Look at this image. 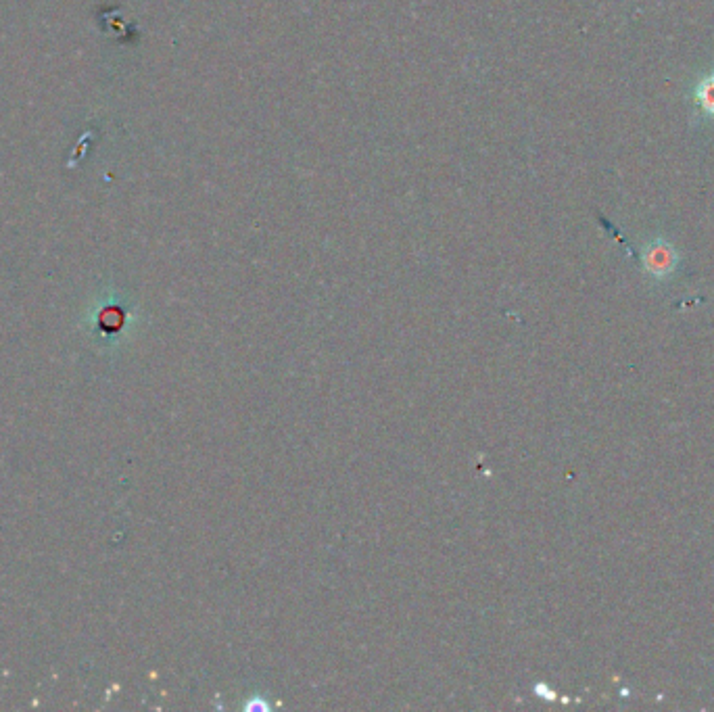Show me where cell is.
<instances>
[{
	"mask_svg": "<svg viewBox=\"0 0 714 712\" xmlns=\"http://www.w3.org/2000/svg\"><path fill=\"white\" fill-rule=\"evenodd\" d=\"M694 103L704 117L714 120V71H708L694 88Z\"/></svg>",
	"mask_w": 714,
	"mask_h": 712,
	"instance_id": "obj_2",
	"label": "cell"
},
{
	"mask_svg": "<svg viewBox=\"0 0 714 712\" xmlns=\"http://www.w3.org/2000/svg\"><path fill=\"white\" fill-rule=\"evenodd\" d=\"M646 266L650 272H669L675 266V251L669 243L656 241L650 245L646 255Z\"/></svg>",
	"mask_w": 714,
	"mask_h": 712,
	"instance_id": "obj_1",
	"label": "cell"
}]
</instances>
